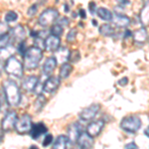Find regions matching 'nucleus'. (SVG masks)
Masks as SVG:
<instances>
[{
	"label": "nucleus",
	"mask_w": 149,
	"mask_h": 149,
	"mask_svg": "<svg viewBox=\"0 0 149 149\" xmlns=\"http://www.w3.org/2000/svg\"><path fill=\"white\" fill-rule=\"evenodd\" d=\"M3 92L7 103L12 107H19L21 102V92L17 84L12 80H6L3 83Z\"/></svg>",
	"instance_id": "nucleus-1"
},
{
	"label": "nucleus",
	"mask_w": 149,
	"mask_h": 149,
	"mask_svg": "<svg viewBox=\"0 0 149 149\" xmlns=\"http://www.w3.org/2000/svg\"><path fill=\"white\" fill-rule=\"evenodd\" d=\"M43 58V51L39 48L32 46L26 50L24 54V68L26 70H34L39 66Z\"/></svg>",
	"instance_id": "nucleus-2"
},
{
	"label": "nucleus",
	"mask_w": 149,
	"mask_h": 149,
	"mask_svg": "<svg viewBox=\"0 0 149 149\" xmlns=\"http://www.w3.org/2000/svg\"><path fill=\"white\" fill-rule=\"evenodd\" d=\"M4 70H5L7 74L15 77L17 79H21L24 74V67L22 63L14 56L10 57L5 61Z\"/></svg>",
	"instance_id": "nucleus-3"
},
{
	"label": "nucleus",
	"mask_w": 149,
	"mask_h": 149,
	"mask_svg": "<svg viewBox=\"0 0 149 149\" xmlns=\"http://www.w3.org/2000/svg\"><path fill=\"white\" fill-rule=\"evenodd\" d=\"M141 127V119L137 115H128L121 119L120 128L128 133H135Z\"/></svg>",
	"instance_id": "nucleus-4"
},
{
	"label": "nucleus",
	"mask_w": 149,
	"mask_h": 149,
	"mask_svg": "<svg viewBox=\"0 0 149 149\" xmlns=\"http://www.w3.org/2000/svg\"><path fill=\"white\" fill-rule=\"evenodd\" d=\"M22 88L26 92L35 93L37 95L42 93L43 91V85H41L39 78L36 76H29L24 79L22 81Z\"/></svg>",
	"instance_id": "nucleus-5"
},
{
	"label": "nucleus",
	"mask_w": 149,
	"mask_h": 149,
	"mask_svg": "<svg viewBox=\"0 0 149 149\" xmlns=\"http://www.w3.org/2000/svg\"><path fill=\"white\" fill-rule=\"evenodd\" d=\"M58 18H59V11L55 8H48L41 13L38 22L43 27H47L58 20Z\"/></svg>",
	"instance_id": "nucleus-6"
},
{
	"label": "nucleus",
	"mask_w": 149,
	"mask_h": 149,
	"mask_svg": "<svg viewBox=\"0 0 149 149\" xmlns=\"http://www.w3.org/2000/svg\"><path fill=\"white\" fill-rule=\"evenodd\" d=\"M32 125V117L29 114L25 113L22 116L19 117V118H17L14 128H15L16 132L19 134H26L28 132H30Z\"/></svg>",
	"instance_id": "nucleus-7"
},
{
	"label": "nucleus",
	"mask_w": 149,
	"mask_h": 149,
	"mask_svg": "<svg viewBox=\"0 0 149 149\" xmlns=\"http://www.w3.org/2000/svg\"><path fill=\"white\" fill-rule=\"evenodd\" d=\"M83 132V127L79 122H73L68 126V130H67V139H68V143L71 145H76L77 141H78L79 136Z\"/></svg>",
	"instance_id": "nucleus-8"
},
{
	"label": "nucleus",
	"mask_w": 149,
	"mask_h": 149,
	"mask_svg": "<svg viewBox=\"0 0 149 149\" xmlns=\"http://www.w3.org/2000/svg\"><path fill=\"white\" fill-rule=\"evenodd\" d=\"M17 113L14 110H10L4 115L1 119V129L4 132H9L15 126V122L17 120Z\"/></svg>",
	"instance_id": "nucleus-9"
},
{
	"label": "nucleus",
	"mask_w": 149,
	"mask_h": 149,
	"mask_svg": "<svg viewBox=\"0 0 149 149\" xmlns=\"http://www.w3.org/2000/svg\"><path fill=\"white\" fill-rule=\"evenodd\" d=\"M100 104H92L90 107L84 109L80 112V118L83 121H90L95 117V115L97 114V112L100 111Z\"/></svg>",
	"instance_id": "nucleus-10"
},
{
	"label": "nucleus",
	"mask_w": 149,
	"mask_h": 149,
	"mask_svg": "<svg viewBox=\"0 0 149 149\" xmlns=\"http://www.w3.org/2000/svg\"><path fill=\"white\" fill-rule=\"evenodd\" d=\"M9 36L11 40L16 41V42H23L26 39V30L21 24L14 26L13 28L10 29L9 31Z\"/></svg>",
	"instance_id": "nucleus-11"
},
{
	"label": "nucleus",
	"mask_w": 149,
	"mask_h": 149,
	"mask_svg": "<svg viewBox=\"0 0 149 149\" xmlns=\"http://www.w3.org/2000/svg\"><path fill=\"white\" fill-rule=\"evenodd\" d=\"M44 45H45L44 49L46 51L56 52L60 48V45H61V39H60V37H57V36L50 35L44 40Z\"/></svg>",
	"instance_id": "nucleus-12"
},
{
	"label": "nucleus",
	"mask_w": 149,
	"mask_h": 149,
	"mask_svg": "<svg viewBox=\"0 0 149 149\" xmlns=\"http://www.w3.org/2000/svg\"><path fill=\"white\" fill-rule=\"evenodd\" d=\"M105 122L102 119H98V120L91 122L86 127V133L88 135H91L92 137H95L100 133V131L102 130L103 126H104Z\"/></svg>",
	"instance_id": "nucleus-13"
},
{
	"label": "nucleus",
	"mask_w": 149,
	"mask_h": 149,
	"mask_svg": "<svg viewBox=\"0 0 149 149\" xmlns=\"http://www.w3.org/2000/svg\"><path fill=\"white\" fill-rule=\"evenodd\" d=\"M60 83V78L58 77H49L43 85V91L47 93H53L59 88Z\"/></svg>",
	"instance_id": "nucleus-14"
},
{
	"label": "nucleus",
	"mask_w": 149,
	"mask_h": 149,
	"mask_svg": "<svg viewBox=\"0 0 149 149\" xmlns=\"http://www.w3.org/2000/svg\"><path fill=\"white\" fill-rule=\"evenodd\" d=\"M77 144L80 149H91L93 145V137L88 135L86 132L83 131L79 136Z\"/></svg>",
	"instance_id": "nucleus-15"
},
{
	"label": "nucleus",
	"mask_w": 149,
	"mask_h": 149,
	"mask_svg": "<svg viewBox=\"0 0 149 149\" xmlns=\"http://www.w3.org/2000/svg\"><path fill=\"white\" fill-rule=\"evenodd\" d=\"M48 131V127L45 125L43 122H37V123L33 124L32 128L30 130V134H31V137L35 140L39 139L41 136L46 134Z\"/></svg>",
	"instance_id": "nucleus-16"
},
{
	"label": "nucleus",
	"mask_w": 149,
	"mask_h": 149,
	"mask_svg": "<svg viewBox=\"0 0 149 149\" xmlns=\"http://www.w3.org/2000/svg\"><path fill=\"white\" fill-rule=\"evenodd\" d=\"M57 61L55 59V57H49L46 59V61L43 64V68H42V72L45 76L50 77L53 74V72L56 70L57 68Z\"/></svg>",
	"instance_id": "nucleus-17"
},
{
	"label": "nucleus",
	"mask_w": 149,
	"mask_h": 149,
	"mask_svg": "<svg viewBox=\"0 0 149 149\" xmlns=\"http://www.w3.org/2000/svg\"><path fill=\"white\" fill-rule=\"evenodd\" d=\"M111 21L113 22L115 26L119 28H123V27H127L130 23V19H129L127 16L123 15V14H115L114 16H112Z\"/></svg>",
	"instance_id": "nucleus-18"
},
{
	"label": "nucleus",
	"mask_w": 149,
	"mask_h": 149,
	"mask_svg": "<svg viewBox=\"0 0 149 149\" xmlns=\"http://www.w3.org/2000/svg\"><path fill=\"white\" fill-rule=\"evenodd\" d=\"M69 56H70V51L68 48L62 47L59 48L56 51V57H55V59H56L57 63L64 64L67 63V61H69Z\"/></svg>",
	"instance_id": "nucleus-19"
},
{
	"label": "nucleus",
	"mask_w": 149,
	"mask_h": 149,
	"mask_svg": "<svg viewBox=\"0 0 149 149\" xmlns=\"http://www.w3.org/2000/svg\"><path fill=\"white\" fill-rule=\"evenodd\" d=\"M133 36V40L135 43H137V44H144V43L147 41V31H146V29L142 27L140 29H138V30H136L135 32L132 34Z\"/></svg>",
	"instance_id": "nucleus-20"
},
{
	"label": "nucleus",
	"mask_w": 149,
	"mask_h": 149,
	"mask_svg": "<svg viewBox=\"0 0 149 149\" xmlns=\"http://www.w3.org/2000/svg\"><path fill=\"white\" fill-rule=\"evenodd\" d=\"M15 53V48L12 45H7L4 47H0V61H6L12 57Z\"/></svg>",
	"instance_id": "nucleus-21"
},
{
	"label": "nucleus",
	"mask_w": 149,
	"mask_h": 149,
	"mask_svg": "<svg viewBox=\"0 0 149 149\" xmlns=\"http://www.w3.org/2000/svg\"><path fill=\"white\" fill-rule=\"evenodd\" d=\"M67 147H68V139H67V136L60 135L58 136L56 141L53 144L52 149H67Z\"/></svg>",
	"instance_id": "nucleus-22"
},
{
	"label": "nucleus",
	"mask_w": 149,
	"mask_h": 149,
	"mask_svg": "<svg viewBox=\"0 0 149 149\" xmlns=\"http://www.w3.org/2000/svg\"><path fill=\"white\" fill-rule=\"evenodd\" d=\"M97 14L98 17L103 21H111V19H112V13L109 9L104 8V7H100V8H97Z\"/></svg>",
	"instance_id": "nucleus-23"
},
{
	"label": "nucleus",
	"mask_w": 149,
	"mask_h": 149,
	"mask_svg": "<svg viewBox=\"0 0 149 149\" xmlns=\"http://www.w3.org/2000/svg\"><path fill=\"white\" fill-rule=\"evenodd\" d=\"M72 72H73V67H72L71 64H69V63L62 64V67H61V69H60L59 78H61V79L69 78Z\"/></svg>",
	"instance_id": "nucleus-24"
},
{
	"label": "nucleus",
	"mask_w": 149,
	"mask_h": 149,
	"mask_svg": "<svg viewBox=\"0 0 149 149\" xmlns=\"http://www.w3.org/2000/svg\"><path fill=\"white\" fill-rule=\"evenodd\" d=\"M100 35L104 36V37H110V36H113L115 33V30L113 26L109 25V24H103L98 29Z\"/></svg>",
	"instance_id": "nucleus-25"
},
{
	"label": "nucleus",
	"mask_w": 149,
	"mask_h": 149,
	"mask_svg": "<svg viewBox=\"0 0 149 149\" xmlns=\"http://www.w3.org/2000/svg\"><path fill=\"white\" fill-rule=\"evenodd\" d=\"M47 102V100L46 97H44V95H42V93H40V95H38L37 98H36V100L34 102V109L35 111H40V110L43 109V107H45V104H46Z\"/></svg>",
	"instance_id": "nucleus-26"
},
{
	"label": "nucleus",
	"mask_w": 149,
	"mask_h": 149,
	"mask_svg": "<svg viewBox=\"0 0 149 149\" xmlns=\"http://www.w3.org/2000/svg\"><path fill=\"white\" fill-rule=\"evenodd\" d=\"M148 18H149V12H148V4L146 3V5L141 9L140 14H139V20L142 23L143 26L148 25Z\"/></svg>",
	"instance_id": "nucleus-27"
},
{
	"label": "nucleus",
	"mask_w": 149,
	"mask_h": 149,
	"mask_svg": "<svg viewBox=\"0 0 149 149\" xmlns=\"http://www.w3.org/2000/svg\"><path fill=\"white\" fill-rule=\"evenodd\" d=\"M6 23H13L18 19V14L15 11H8L4 16Z\"/></svg>",
	"instance_id": "nucleus-28"
},
{
	"label": "nucleus",
	"mask_w": 149,
	"mask_h": 149,
	"mask_svg": "<svg viewBox=\"0 0 149 149\" xmlns=\"http://www.w3.org/2000/svg\"><path fill=\"white\" fill-rule=\"evenodd\" d=\"M50 32H51V35H54V36H57V37H60L62 34H63L64 32V29L62 26L58 25V24H56V25H53L51 29H50Z\"/></svg>",
	"instance_id": "nucleus-29"
},
{
	"label": "nucleus",
	"mask_w": 149,
	"mask_h": 149,
	"mask_svg": "<svg viewBox=\"0 0 149 149\" xmlns=\"http://www.w3.org/2000/svg\"><path fill=\"white\" fill-rule=\"evenodd\" d=\"M80 59H81V54L78 50H74V51L70 52L69 61H71L72 63H77Z\"/></svg>",
	"instance_id": "nucleus-30"
},
{
	"label": "nucleus",
	"mask_w": 149,
	"mask_h": 149,
	"mask_svg": "<svg viewBox=\"0 0 149 149\" xmlns=\"http://www.w3.org/2000/svg\"><path fill=\"white\" fill-rule=\"evenodd\" d=\"M77 33H78L77 29H71V30H70V32L68 33V35H67V41H68L69 43L74 42V41L76 40Z\"/></svg>",
	"instance_id": "nucleus-31"
},
{
	"label": "nucleus",
	"mask_w": 149,
	"mask_h": 149,
	"mask_svg": "<svg viewBox=\"0 0 149 149\" xmlns=\"http://www.w3.org/2000/svg\"><path fill=\"white\" fill-rule=\"evenodd\" d=\"M52 142H53V135L52 134H47L44 137V139H43L42 145H43V147H48Z\"/></svg>",
	"instance_id": "nucleus-32"
},
{
	"label": "nucleus",
	"mask_w": 149,
	"mask_h": 149,
	"mask_svg": "<svg viewBox=\"0 0 149 149\" xmlns=\"http://www.w3.org/2000/svg\"><path fill=\"white\" fill-rule=\"evenodd\" d=\"M37 11H38V5L37 4H33V5H31L29 7V9L27 11V15L30 16V17H33L34 15H36Z\"/></svg>",
	"instance_id": "nucleus-33"
},
{
	"label": "nucleus",
	"mask_w": 149,
	"mask_h": 149,
	"mask_svg": "<svg viewBox=\"0 0 149 149\" xmlns=\"http://www.w3.org/2000/svg\"><path fill=\"white\" fill-rule=\"evenodd\" d=\"M9 31H10V27H8L6 23L0 22V35L7 34V33H9Z\"/></svg>",
	"instance_id": "nucleus-34"
},
{
	"label": "nucleus",
	"mask_w": 149,
	"mask_h": 149,
	"mask_svg": "<svg viewBox=\"0 0 149 149\" xmlns=\"http://www.w3.org/2000/svg\"><path fill=\"white\" fill-rule=\"evenodd\" d=\"M35 47H37V48H39V49H44L45 48V45H44V39L43 38H41V37H37V38H35V45H34Z\"/></svg>",
	"instance_id": "nucleus-35"
},
{
	"label": "nucleus",
	"mask_w": 149,
	"mask_h": 149,
	"mask_svg": "<svg viewBox=\"0 0 149 149\" xmlns=\"http://www.w3.org/2000/svg\"><path fill=\"white\" fill-rule=\"evenodd\" d=\"M57 24L60 26H62V27H66V26H69L70 21L67 17H62L61 19H59V20L57 21Z\"/></svg>",
	"instance_id": "nucleus-36"
},
{
	"label": "nucleus",
	"mask_w": 149,
	"mask_h": 149,
	"mask_svg": "<svg viewBox=\"0 0 149 149\" xmlns=\"http://www.w3.org/2000/svg\"><path fill=\"white\" fill-rule=\"evenodd\" d=\"M17 51L20 53L22 56H24V54H25L26 52V44H25V41H23V42H20L17 47Z\"/></svg>",
	"instance_id": "nucleus-37"
},
{
	"label": "nucleus",
	"mask_w": 149,
	"mask_h": 149,
	"mask_svg": "<svg viewBox=\"0 0 149 149\" xmlns=\"http://www.w3.org/2000/svg\"><path fill=\"white\" fill-rule=\"evenodd\" d=\"M97 4L95 3V2H90V4H88V10H90V13L91 14H95V11H97Z\"/></svg>",
	"instance_id": "nucleus-38"
},
{
	"label": "nucleus",
	"mask_w": 149,
	"mask_h": 149,
	"mask_svg": "<svg viewBox=\"0 0 149 149\" xmlns=\"http://www.w3.org/2000/svg\"><path fill=\"white\" fill-rule=\"evenodd\" d=\"M125 149H138V146H137V144H136L135 142H129V143H127L126 145H125Z\"/></svg>",
	"instance_id": "nucleus-39"
},
{
	"label": "nucleus",
	"mask_w": 149,
	"mask_h": 149,
	"mask_svg": "<svg viewBox=\"0 0 149 149\" xmlns=\"http://www.w3.org/2000/svg\"><path fill=\"white\" fill-rule=\"evenodd\" d=\"M127 83H128V79H127V78H122L121 80H119V81H118V85H119V86H126V85H127Z\"/></svg>",
	"instance_id": "nucleus-40"
},
{
	"label": "nucleus",
	"mask_w": 149,
	"mask_h": 149,
	"mask_svg": "<svg viewBox=\"0 0 149 149\" xmlns=\"http://www.w3.org/2000/svg\"><path fill=\"white\" fill-rule=\"evenodd\" d=\"M117 3H119V5H130V1L129 0H116Z\"/></svg>",
	"instance_id": "nucleus-41"
},
{
	"label": "nucleus",
	"mask_w": 149,
	"mask_h": 149,
	"mask_svg": "<svg viewBox=\"0 0 149 149\" xmlns=\"http://www.w3.org/2000/svg\"><path fill=\"white\" fill-rule=\"evenodd\" d=\"M79 15H80V17L81 19H85L86 17V11L84 10V9H81V10H79Z\"/></svg>",
	"instance_id": "nucleus-42"
},
{
	"label": "nucleus",
	"mask_w": 149,
	"mask_h": 149,
	"mask_svg": "<svg viewBox=\"0 0 149 149\" xmlns=\"http://www.w3.org/2000/svg\"><path fill=\"white\" fill-rule=\"evenodd\" d=\"M131 35H132V33H131V31H130V30H126L125 32H124V37H125V38L130 37Z\"/></svg>",
	"instance_id": "nucleus-43"
},
{
	"label": "nucleus",
	"mask_w": 149,
	"mask_h": 149,
	"mask_svg": "<svg viewBox=\"0 0 149 149\" xmlns=\"http://www.w3.org/2000/svg\"><path fill=\"white\" fill-rule=\"evenodd\" d=\"M3 138H4V131L1 129V130H0V143L3 141Z\"/></svg>",
	"instance_id": "nucleus-44"
},
{
	"label": "nucleus",
	"mask_w": 149,
	"mask_h": 149,
	"mask_svg": "<svg viewBox=\"0 0 149 149\" xmlns=\"http://www.w3.org/2000/svg\"><path fill=\"white\" fill-rule=\"evenodd\" d=\"M3 70H4V66H3V65H2L1 61H0V77H1V74H2V72H3Z\"/></svg>",
	"instance_id": "nucleus-45"
},
{
	"label": "nucleus",
	"mask_w": 149,
	"mask_h": 149,
	"mask_svg": "<svg viewBox=\"0 0 149 149\" xmlns=\"http://www.w3.org/2000/svg\"><path fill=\"white\" fill-rule=\"evenodd\" d=\"M64 9H65V12H66V13H67V12H69V5H68V4H65Z\"/></svg>",
	"instance_id": "nucleus-46"
},
{
	"label": "nucleus",
	"mask_w": 149,
	"mask_h": 149,
	"mask_svg": "<svg viewBox=\"0 0 149 149\" xmlns=\"http://www.w3.org/2000/svg\"><path fill=\"white\" fill-rule=\"evenodd\" d=\"M29 149H39V147H38L37 145H31L30 147H29Z\"/></svg>",
	"instance_id": "nucleus-47"
},
{
	"label": "nucleus",
	"mask_w": 149,
	"mask_h": 149,
	"mask_svg": "<svg viewBox=\"0 0 149 149\" xmlns=\"http://www.w3.org/2000/svg\"><path fill=\"white\" fill-rule=\"evenodd\" d=\"M144 134H145V135H146V136H147V137H148V127H147V128L145 129V131H144Z\"/></svg>",
	"instance_id": "nucleus-48"
},
{
	"label": "nucleus",
	"mask_w": 149,
	"mask_h": 149,
	"mask_svg": "<svg viewBox=\"0 0 149 149\" xmlns=\"http://www.w3.org/2000/svg\"><path fill=\"white\" fill-rule=\"evenodd\" d=\"M93 25H97V21H95V20H93Z\"/></svg>",
	"instance_id": "nucleus-49"
}]
</instances>
